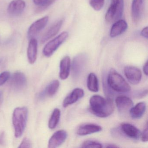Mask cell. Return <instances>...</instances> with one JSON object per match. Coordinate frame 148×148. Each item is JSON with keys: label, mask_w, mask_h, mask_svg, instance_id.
<instances>
[{"label": "cell", "mask_w": 148, "mask_h": 148, "mask_svg": "<svg viewBox=\"0 0 148 148\" xmlns=\"http://www.w3.org/2000/svg\"><path fill=\"white\" fill-rule=\"evenodd\" d=\"M49 20L48 16H45L34 22L29 27L27 35L30 39L33 38L41 30H43L47 25Z\"/></svg>", "instance_id": "8"}, {"label": "cell", "mask_w": 148, "mask_h": 148, "mask_svg": "<svg viewBox=\"0 0 148 148\" xmlns=\"http://www.w3.org/2000/svg\"><path fill=\"white\" fill-rule=\"evenodd\" d=\"M59 86V81L58 80H53L47 86L44 90L39 93L38 95L39 99H42L47 97H53L58 91Z\"/></svg>", "instance_id": "20"}, {"label": "cell", "mask_w": 148, "mask_h": 148, "mask_svg": "<svg viewBox=\"0 0 148 148\" xmlns=\"http://www.w3.org/2000/svg\"><path fill=\"white\" fill-rule=\"evenodd\" d=\"M2 97V92L1 91H0V100L1 99V98Z\"/></svg>", "instance_id": "35"}, {"label": "cell", "mask_w": 148, "mask_h": 148, "mask_svg": "<svg viewBox=\"0 0 148 148\" xmlns=\"http://www.w3.org/2000/svg\"><path fill=\"white\" fill-rule=\"evenodd\" d=\"M63 20L58 21L54 23L46 32L45 33L41 39V43H44L49 40L50 39L54 37L59 32L63 23Z\"/></svg>", "instance_id": "21"}, {"label": "cell", "mask_w": 148, "mask_h": 148, "mask_svg": "<svg viewBox=\"0 0 148 148\" xmlns=\"http://www.w3.org/2000/svg\"><path fill=\"white\" fill-rule=\"evenodd\" d=\"M90 106L92 113L99 117H107L114 110L112 99L110 98L103 97L99 95H93L91 97Z\"/></svg>", "instance_id": "1"}, {"label": "cell", "mask_w": 148, "mask_h": 148, "mask_svg": "<svg viewBox=\"0 0 148 148\" xmlns=\"http://www.w3.org/2000/svg\"><path fill=\"white\" fill-rule=\"evenodd\" d=\"M71 68V60L70 57H64L60 62V78L62 80L66 79L70 75Z\"/></svg>", "instance_id": "19"}, {"label": "cell", "mask_w": 148, "mask_h": 148, "mask_svg": "<svg viewBox=\"0 0 148 148\" xmlns=\"http://www.w3.org/2000/svg\"><path fill=\"white\" fill-rule=\"evenodd\" d=\"M102 128L100 125L94 124H86L80 125L77 130V134L80 136H84L99 132Z\"/></svg>", "instance_id": "17"}, {"label": "cell", "mask_w": 148, "mask_h": 148, "mask_svg": "<svg viewBox=\"0 0 148 148\" xmlns=\"http://www.w3.org/2000/svg\"><path fill=\"white\" fill-rule=\"evenodd\" d=\"M107 84L111 89L119 92H127L131 87L127 81L114 69H111L107 77Z\"/></svg>", "instance_id": "3"}, {"label": "cell", "mask_w": 148, "mask_h": 148, "mask_svg": "<svg viewBox=\"0 0 148 148\" xmlns=\"http://www.w3.org/2000/svg\"><path fill=\"white\" fill-rule=\"evenodd\" d=\"M146 110V105L145 102H139L132 107L129 113L131 117L133 119H139L144 116Z\"/></svg>", "instance_id": "22"}, {"label": "cell", "mask_w": 148, "mask_h": 148, "mask_svg": "<svg viewBox=\"0 0 148 148\" xmlns=\"http://www.w3.org/2000/svg\"><path fill=\"white\" fill-rule=\"evenodd\" d=\"M116 106L119 113L124 114L129 112L133 103L132 99L125 96H119L116 98Z\"/></svg>", "instance_id": "7"}, {"label": "cell", "mask_w": 148, "mask_h": 148, "mask_svg": "<svg viewBox=\"0 0 148 148\" xmlns=\"http://www.w3.org/2000/svg\"><path fill=\"white\" fill-rule=\"evenodd\" d=\"M82 148H102L103 145L99 142L93 140H86L81 145Z\"/></svg>", "instance_id": "25"}, {"label": "cell", "mask_w": 148, "mask_h": 148, "mask_svg": "<svg viewBox=\"0 0 148 148\" xmlns=\"http://www.w3.org/2000/svg\"><path fill=\"white\" fill-rule=\"evenodd\" d=\"M28 118V110L25 107H17L12 115V123L16 138L21 136L26 126Z\"/></svg>", "instance_id": "2"}, {"label": "cell", "mask_w": 148, "mask_h": 148, "mask_svg": "<svg viewBox=\"0 0 148 148\" xmlns=\"http://www.w3.org/2000/svg\"><path fill=\"white\" fill-rule=\"evenodd\" d=\"M140 138H141V140L143 142H147L148 141V126H147V124H146L145 128L144 129L143 131L141 132Z\"/></svg>", "instance_id": "30"}, {"label": "cell", "mask_w": 148, "mask_h": 148, "mask_svg": "<svg viewBox=\"0 0 148 148\" xmlns=\"http://www.w3.org/2000/svg\"><path fill=\"white\" fill-rule=\"evenodd\" d=\"M124 10V0H111L105 15L106 20L109 23H113L120 20L123 16Z\"/></svg>", "instance_id": "4"}, {"label": "cell", "mask_w": 148, "mask_h": 148, "mask_svg": "<svg viewBox=\"0 0 148 148\" xmlns=\"http://www.w3.org/2000/svg\"><path fill=\"white\" fill-rule=\"evenodd\" d=\"M68 32H64L50 40L43 49V53L45 57H51L68 38Z\"/></svg>", "instance_id": "5"}, {"label": "cell", "mask_w": 148, "mask_h": 148, "mask_svg": "<svg viewBox=\"0 0 148 148\" xmlns=\"http://www.w3.org/2000/svg\"><path fill=\"white\" fill-rule=\"evenodd\" d=\"M67 137V133L64 130H60L53 133L49 139L48 147L55 148L64 143Z\"/></svg>", "instance_id": "9"}, {"label": "cell", "mask_w": 148, "mask_h": 148, "mask_svg": "<svg viewBox=\"0 0 148 148\" xmlns=\"http://www.w3.org/2000/svg\"><path fill=\"white\" fill-rule=\"evenodd\" d=\"M141 35L145 38H148V27L144 28L141 31Z\"/></svg>", "instance_id": "31"}, {"label": "cell", "mask_w": 148, "mask_h": 148, "mask_svg": "<svg viewBox=\"0 0 148 148\" xmlns=\"http://www.w3.org/2000/svg\"><path fill=\"white\" fill-rule=\"evenodd\" d=\"M10 72L8 71L3 72L0 74V86L4 85L10 78Z\"/></svg>", "instance_id": "27"}, {"label": "cell", "mask_w": 148, "mask_h": 148, "mask_svg": "<svg viewBox=\"0 0 148 148\" xmlns=\"http://www.w3.org/2000/svg\"><path fill=\"white\" fill-rule=\"evenodd\" d=\"M5 143V133L4 132H2L0 133V145H4Z\"/></svg>", "instance_id": "32"}, {"label": "cell", "mask_w": 148, "mask_h": 148, "mask_svg": "<svg viewBox=\"0 0 148 148\" xmlns=\"http://www.w3.org/2000/svg\"><path fill=\"white\" fill-rule=\"evenodd\" d=\"M128 28V24L123 20H119L114 22L110 32L111 38L118 37L124 33Z\"/></svg>", "instance_id": "16"}, {"label": "cell", "mask_w": 148, "mask_h": 148, "mask_svg": "<svg viewBox=\"0 0 148 148\" xmlns=\"http://www.w3.org/2000/svg\"><path fill=\"white\" fill-rule=\"evenodd\" d=\"M87 86L88 90L92 92L99 91V83L97 76L95 73H91L88 75L87 79Z\"/></svg>", "instance_id": "23"}, {"label": "cell", "mask_w": 148, "mask_h": 148, "mask_svg": "<svg viewBox=\"0 0 148 148\" xmlns=\"http://www.w3.org/2000/svg\"><path fill=\"white\" fill-rule=\"evenodd\" d=\"M84 95V92L83 89L79 88L74 89L64 99L63 103V107H67L74 103L82 98Z\"/></svg>", "instance_id": "14"}, {"label": "cell", "mask_w": 148, "mask_h": 148, "mask_svg": "<svg viewBox=\"0 0 148 148\" xmlns=\"http://www.w3.org/2000/svg\"><path fill=\"white\" fill-rule=\"evenodd\" d=\"M144 0H132L131 15L132 21L138 23L141 19L143 10Z\"/></svg>", "instance_id": "12"}, {"label": "cell", "mask_w": 148, "mask_h": 148, "mask_svg": "<svg viewBox=\"0 0 148 148\" xmlns=\"http://www.w3.org/2000/svg\"><path fill=\"white\" fill-rule=\"evenodd\" d=\"M121 130L128 137L134 140H138L140 137L141 132L136 126L129 123H123L121 124Z\"/></svg>", "instance_id": "13"}, {"label": "cell", "mask_w": 148, "mask_h": 148, "mask_svg": "<svg viewBox=\"0 0 148 148\" xmlns=\"http://www.w3.org/2000/svg\"><path fill=\"white\" fill-rule=\"evenodd\" d=\"M124 72L128 81L132 84H137L142 79V72L137 67L130 66H126L125 67Z\"/></svg>", "instance_id": "6"}, {"label": "cell", "mask_w": 148, "mask_h": 148, "mask_svg": "<svg viewBox=\"0 0 148 148\" xmlns=\"http://www.w3.org/2000/svg\"><path fill=\"white\" fill-rule=\"evenodd\" d=\"M106 148H118V146L114 144H108L106 146Z\"/></svg>", "instance_id": "34"}, {"label": "cell", "mask_w": 148, "mask_h": 148, "mask_svg": "<svg viewBox=\"0 0 148 148\" xmlns=\"http://www.w3.org/2000/svg\"><path fill=\"white\" fill-rule=\"evenodd\" d=\"M105 3V0H90V4L95 11H99L102 9Z\"/></svg>", "instance_id": "26"}, {"label": "cell", "mask_w": 148, "mask_h": 148, "mask_svg": "<svg viewBox=\"0 0 148 148\" xmlns=\"http://www.w3.org/2000/svg\"><path fill=\"white\" fill-rule=\"evenodd\" d=\"M38 42L34 38L30 39L27 50V57L30 64L36 62L38 56Z\"/></svg>", "instance_id": "18"}, {"label": "cell", "mask_w": 148, "mask_h": 148, "mask_svg": "<svg viewBox=\"0 0 148 148\" xmlns=\"http://www.w3.org/2000/svg\"><path fill=\"white\" fill-rule=\"evenodd\" d=\"M60 114L61 112L59 109L56 108L53 110L48 122V127L51 130L55 129L58 125L60 119Z\"/></svg>", "instance_id": "24"}, {"label": "cell", "mask_w": 148, "mask_h": 148, "mask_svg": "<svg viewBox=\"0 0 148 148\" xmlns=\"http://www.w3.org/2000/svg\"><path fill=\"white\" fill-rule=\"evenodd\" d=\"M32 147V143L29 138L25 137L23 139L20 145L18 146L19 148H29Z\"/></svg>", "instance_id": "29"}, {"label": "cell", "mask_w": 148, "mask_h": 148, "mask_svg": "<svg viewBox=\"0 0 148 148\" xmlns=\"http://www.w3.org/2000/svg\"><path fill=\"white\" fill-rule=\"evenodd\" d=\"M25 7L24 0H13L8 5L7 11L12 16H18L23 12Z\"/></svg>", "instance_id": "11"}, {"label": "cell", "mask_w": 148, "mask_h": 148, "mask_svg": "<svg viewBox=\"0 0 148 148\" xmlns=\"http://www.w3.org/2000/svg\"><path fill=\"white\" fill-rule=\"evenodd\" d=\"M86 55L84 53L78 54L74 59L72 64L73 72L74 77H78L83 70L86 63Z\"/></svg>", "instance_id": "15"}, {"label": "cell", "mask_w": 148, "mask_h": 148, "mask_svg": "<svg viewBox=\"0 0 148 148\" xmlns=\"http://www.w3.org/2000/svg\"><path fill=\"white\" fill-rule=\"evenodd\" d=\"M144 73L146 76H148V61H146L143 67Z\"/></svg>", "instance_id": "33"}, {"label": "cell", "mask_w": 148, "mask_h": 148, "mask_svg": "<svg viewBox=\"0 0 148 148\" xmlns=\"http://www.w3.org/2000/svg\"><path fill=\"white\" fill-rule=\"evenodd\" d=\"M27 80L25 75L21 72H16L11 78V85L15 90L19 91L26 86Z\"/></svg>", "instance_id": "10"}, {"label": "cell", "mask_w": 148, "mask_h": 148, "mask_svg": "<svg viewBox=\"0 0 148 148\" xmlns=\"http://www.w3.org/2000/svg\"><path fill=\"white\" fill-rule=\"evenodd\" d=\"M36 5L41 8L47 7L51 3L52 0H33Z\"/></svg>", "instance_id": "28"}]
</instances>
